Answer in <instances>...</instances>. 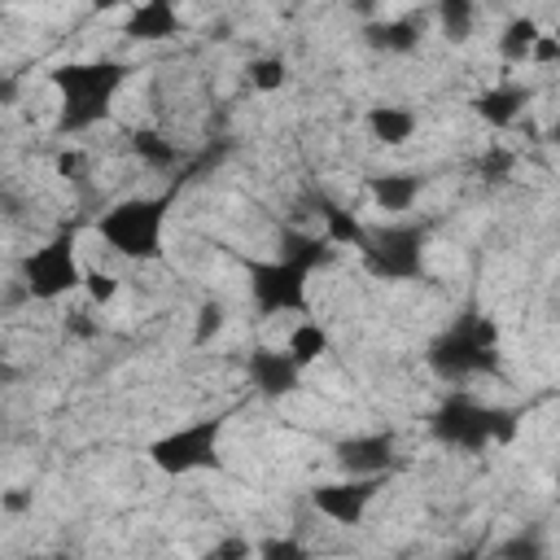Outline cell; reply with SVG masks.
Instances as JSON below:
<instances>
[{
  "instance_id": "obj_1",
  "label": "cell",
  "mask_w": 560,
  "mask_h": 560,
  "mask_svg": "<svg viewBox=\"0 0 560 560\" xmlns=\"http://www.w3.org/2000/svg\"><path fill=\"white\" fill-rule=\"evenodd\" d=\"M328 258V241H311V236H293V245L271 258V262H249V293L258 302V311L276 315V311H298L306 306V276L315 262Z\"/></svg>"
},
{
  "instance_id": "obj_2",
  "label": "cell",
  "mask_w": 560,
  "mask_h": 560,
  "mask_svg": "<svg viewBox=\"0 0 560 560\" xmlns=\"http://www.w3.org/2000/svg\"><path fill=\"white\" fill-rule=\"evenodd\" d=\"M127 79L118 61H88V66H61L52 70V88L61 92V131H83L109 114L114 88Z\"/></svg>"
},
{
  "instance_id": "obj_3",
  "label": "cell",
  "mask_w": 560,
  "mask_h": 560,
  "mask_svg": "<svg viewBox=\"0 0 560 560\" xmlns=\"http://www.w3.org/2000/svg\"><path fill=\"white\" fill-rule=\"evenodd\" d=\"M499 359V328L486 315H464L455 328H446L429 346V368L442 381H468L490 372Z\"/></svg>"
},
{
  "instance_id": "obj_4",
  "label": "cell",
  "mask_w": 560,
  "mask_h": 560,
  "mask_svg": "<svg viewBox=\"0 0 560 560\" xmlns=\"http://www.w3.org/2000/svg\"><path fill=\"white\" fill-rule=\"evenodd\" d=\"M162 223H166V197H131L101 214L96 232L101 241L122 258H158L162 254Z\"/></svg>"
},
{
  "instance_id": "obj_5",
  "label": "cell",
  "mask_w": 560,
  "mask_h": 560,
  "mask_svg": "<svg viewBox=\"0 0 560 560\" xmlns=\"http://www.w3.org/2000/svg\"><path fill=\"white\" fill-rule=\"evenodd\" d=\"M433 433L446 442V446H459V451H481L490 442H503L512 438V416L503 411H490L472 398H446L438 411H433Z\"/></svg>"
},
{
  "instance_id": "obj_6",
  "label": "cell",
  "mask_w": 560,
  "mask_h": 560,
  "mask_svg": "<svg viewBox=\"0 0 560 560\" xmlns=\"http://www.w3.org/2000/svg\"><path fill=\"white\" fill-rule=\"evenodd\" d=\"M83 276H88V267L79 262V254H74V236H70V232L52 236L48 245H35V249L22 258L26 293L39 298V302H57L61 293L79 289Z\"/></svg>"
},
{
  "instance_id": "obj_7",
  "label": "cell",
  "mask_w": 560,
  "mask_h": 560,
  "mask_svg": "<svg viewBox=\"0 0 560 560\" xmlns=\"http://www.w3.org/2000/svg\"><path fill=\"white\" fill-rule=\"evenodd\" d=\"M219 429H223L219 420H197V424L175 429V433H166L162 442H153L149 455H153V464H158L162 472H171V477H184V472H197V468H214V464H219V459H214Z\"/></svg>"
},
{
  "instance_id": "obj_8",
  "label": "cell",
  "mask_w": 560,
  "mask_h": 560,
  "mask_svg": "<svg viewBox=\"0 0 560 560\" xmlns=\"http://www.w3.org/2000/svg\"><path fill=\"white\" fill-rule=\"evenodd\" d=\"M420 232L416 228H385V232H372L368 245H363V258L376 276L385 280H411L420 276Z\"/></svg>"
},
{
  "instance_id": "obj_9",
  "label": "cell",
  "mask_w": 560,
  "mask_h": 560,
  "mask_svg": "<svg viewBox=\"0 0 560 560\" xmlns=\"http://www.w3.org/2000/svg\"><path fill=\"white\" fill-rule=\"evenodd\" d=\"M381 490V477H346V481H328L311 490V503L319 516L337 521V525H359L363 508L372 503V494Z\"/></svg>"
},
{
  "instance_id": "obj_10",
  "label": "cell",
  "mask_w": 560,
  "mask_h": 560,
  "mask_svg": "<svg viewBox=\"0 0 560 560\" xmlns=\"http://www.w3.org/2000/svg\"><path fill=\"white\" fill-rule=\"evenodd\" d=\"M394 459V438L389 433H354L346 442H337V464L346 468V477H381Z\"/></svg>"
},
{
  "instance_id": "obj_11",
  "label": "cell",
  "mask_w": 560,
  "mask_h": 560,
  "mask_svg": "<svg viewBox=\"0 0 560 560\" xmlns=\"http://www.w3.org/2000/svg\"><path fill=\"white\" fill-rule=\"evenodd\" d=\"M245 372H249V385H254V389L280 398V394H289V389L298 385V372H302V368L293 363L289 350H254V354L245 359Z\"/></svg>"
},
{
  "instance_id": "obj_12",
  "label": "cell",
  "mask_w": 560,
  "mask_h": 560,
  "mask_svg": "<svg viewBox=\"0 0 560 560\" xmlns=\"http://www.w3.org/2000/svg\"><path fill=\"white\" fill-rule=\"evenodd\" d=\"M521 105H525V92H521L516 83H494V88H486V92L472 101V109H477L490 127H508V122L521 114Z\"/></svg>"
},
{
  "instance_id": "obj_13",
  "label": "cell",
  "mask_w": 560,
  "mask_h": 560,
  "mask_svg": "<svg viewBox=\"0 0 560 560\" xmlns=\"http://www.w3.org/2000/svg\"><path fill=\"white\" fill-rule=\"evenodd\" d=\"M368 127L381 144H407L416 136V114L402 105H372L368 109Z\"/></svg>"
},
{
  "instance_id": "obj_14",
  "label": "cell",
  "mask_w": 560,
  "mask_h": 560,
  "mask_svg": "<svg viewBox=\"0 0 560 560\" xmlns=\"http://www.w3.org/2000/svg\"><path fill=\"white\" fill-rule=\"evenodd\" d=\"M179 31V13L171 4H140L131 9L127 18V31L122 35H136V39H166Z\"/></svg>"
},
{
  "instance_id": "obj_15",
  "label": "cell",
  "mask_w": 560,
  "mask_h": 560,
  "mask_svg": "<svg viewBox=\"0 0 560 560\" xmlns=\"http://www.w3.org/2000/svg\"><path fill=\"white\" fill-rule=\"evenodd\" d=\"M372 197L381 210H411V201L420 197V179L416 175H376L372 179Z\"/></svg>"
},
{
  "instance_id": "obj_16",
  "label": "cell",
  "mask_w": 560,
  "mask_h": 560,
  "mask_svg": "<svg viewBox=\"0 0 560 560\" xmlns=\"http://www.w3.org/2000/svg\"><path fill=\"white\" fill-rule=\"evenodd\" d=\"M538 35H542V31H538L534 18H512V22L503 26V35H499V52H503V61H529Z\"/></svg>"
},
{
  "instance_id": "obj_17",
  "label": "cell",
  "mask_w": 560,
  "mask_h": 560,
  "mask_svg": "<svg viewBox=\"0 0 560 560\" xmlns=\"http://www.w3.org/2000/svg\"><path fill=\"white\" fill-rule=\"evenodd\" d=\"M131 153H136L140 162H149V166H175V158H179L175 140L158 136L153 127H136V131H131Z\"/></svg>"
},
{
  "instance_id": "obj_18",
  "label": "cell",
  "mask_w": 560,
  "mask_h": 560,
  "mask_svg": "<svg viewBox=\"0 0 560 560\" xmlns=\"http://www.w3.org/2000/svg\"><path fill=\"white\" fill-rule=\"evenodd\" d=\"M284 350L293 354V363H298V368H306V363H315V359L328 350V328L306 319V324H298V328L289 332V346H284Z\"/></svg>"
},
{
  "instance_id": "obj_19",
  "label": "cell",
  "mask_w": 560,
  "mask_h": 560,
  "mask_svg": "<svg viewBox=\"0 0 560 560\" xmlns=\"http://www.w3.org/2000/svg\"><path fill=\"white\" fill-rule=\"evenodd\" d=\"M245 79H249L258 92H280L284 79H289V66H284L280 57H258V61H249Z\"/></svg>"
},
{
  "instance_id": "obj_20",
  "label": "cell",
  "mask_w": 560,
  "mask_h": 560,
  "mask_svg": "<svg viewBox=\"0 0 560 560\" xmlns=\"http://www.w3.org/2000/svg\"><path fill=\"white\" fill-rule=\"evenodd\" d=\"M372 44L389 48V52H407V48H416V26L411 22H385L372 31Z\"/></svg>"
},
{
  "instance_id": "obj_21",
  "label": "cell",
  "mask_w": 560,
  "mask_h": 560,
  "mask_svg": "<svg viewBox=\"0 0 560 560\" xmlns=\"http://www.w3.org/2000/svg\"><path fill=\"white\" fill-rule=\"evenodd\" d=\"M438 22H442V35L464 39V35H468V26H472V9H468L464 0H451V4H442V9H438Z\"/></svg>"
},
{
  "instance_id": "obj_22",
  "label": "cell",
  "mask_w": 560,
  "mask_h": 560,
  "mask_svg": "<svg viewBox=\"0 0 560 560\" xmlns=\"http://www.w3.org/2000/svg\"><path fill=\"white\" fill-rule=\"evenodd\" d=\"M83 293H88V302H92V306H105V302H114V298H118V280H114L109 271L88 267V276H83Z\"/></svg>"
},
{
  "instance_id": "obj_23",
  "label": "cell",
  "mask_w": 560,
  "mask_h": 560,
  "mask_svg": "<svg viewBox=\"0 0 560 560\" xmlns=\"http://www.w3.org/2000/svg\"><path fill=\"white\" fill-rule=\"evenodd\" d=\"M499 560H542V538L529 529V534H516L499 547Z\"/></svg>"
},
{
  "instance_id": "obj_24",
  "label": "cell",
  "mask_w": 560,
  "mask_h": 560,
  "mask_svg": "<svg viewBox=\"0 0 560 560\" xmlns=\"http://www.w3.org/2000/svg\"><path fill=\"white\" fill-rule=\"evenodd\" d=\"M223 315H228V311H223V302H214V298H210V302H201V311H197V332H192V341H197V346H206V341H210V337H214V332L223 328Z\"/></svg>"
},
{
  "instance_id": "obj_25",
  "label": "cell",
  "mask_w": 560,
  "mask_h": 560,
  "mask_svg": "<svg viewBox=\"0 0 560 560\" xmlns=\"http://www.w3.org/2000/svg\"><path fill=\"white\" fill-rule=\"evenodd\" d=\"M254 556V547L241 538V534H228V538H219L201 560H249Z\"/></svg>"
},
{
  "instance_id": "obj_26",
  "label": "cell",
  "mask_w": 560,
  "mask_h": 560,
  "mask_svg": "<svg viewBox=\"0 0 560 560\" xmlns=\"http://www.w3.org/2000/svg\"><path fill=\"white\" fill-rule=\"evenodd\" d=\"M258 560H311V551L298 538H271V542H262Z\"/></svg>"
},
{
  "instance_id": "obj_27",
  "label": "cell",
  "mask_w": 560,
  "mask_h": 560,
  "mask_svg": "<svg viewBox=\"0 0 560 560\" xmlns=\"http://www.w3.org/2000/svg\"><path fill=\"white\" fill-rule=\"evenodd\" d=\"M57 175L61 179H74V184L88 179V153L83 149H61L57 153Z\"/></svg>"
},
{
  "instance_id": "obj_28",
  "label": "cell",
  "mask_w": 560,
  "mask_h": 560,
  "mask_svg": "<svg viewBox=\"0 0 560 560\" xmlns=\"http://www.w3.org/2000/svg\"><path fill=\"white\" fill-rule=\"evenodd\" d=\"M477 171H481V179H503V175L512 171V153H508V149H490V153L477 162Z\"/></svg>"
},
{
  "instance_id": "obj_29",
  "label": "cell",
  "mask_w": 560,
  "mask_h": 560,
  "mask_svg": "<svg viewBox=\"0 0 560 560\" xmlns=\"http://www.w3.org/2000/svg\"><path fill=\"white\" fill-rule=\"evenodd\" d=\"M551 61H560V35H551V31H542V35L534 39V52H529V66H551Z\"/></svg>"
},
{
  "instance_id": "obj_30",
  "label": "cell",
  "mask_w": 560,
  "mask_h": 560,
  "mask_svg": "<svg viewBox=\"0 0 560 560\" xmlns=\"http://www.w3.org/2000/svg\"><path fill=\"white\" fill-rule=\"evenodd\" d=\"M547 140H551V144H560V122H556V127L547 131Z\"/></svg>"
},
{
  "instance_id": "obj_31",
  "label": "cell",
  "mask_w": 560,
  "mask_h": 560,
  "mask_svg": "<svg viewBox=\"0 0 560 560\" xmlns=\"http://www.w3.org/2000/svg\"><path fill=\"white\" fill-rule=\"evenodd\" d=\"M39 560H61V556H39Z\"/></svg>"
}]
</instances>
